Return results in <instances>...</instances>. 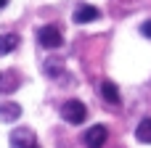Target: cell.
I'll return each instance as SVG.
<instances>
[{"label": "cell", "mask_w": 151, "mask_h": 148, "mask_svg": "<svg viewBox=\"0 0 151 148\" xmlns=\"http://www.w3.org/2000/svg\"><path fill=\"white\" fill-rule=\"evenodd\" d=\"M61 117H64L69 124H82V122L88 119V109H85L82 101H66V103L61 106Z\"/></svg>", "instance_id": "cell-1"}, {"label": "cell", "mask_w": 151, "mask_h": 148, "mask_svg": "<svg viewBox=\"0 0 151 148\" xmlns=\"http://www.w3.org/2000/svg\"><path fill=\"white\" fill-rule=\"evenodd\" d=\"M37 40H40L42 48L53 50V48H58V45L64 42V34H61V29H58L56 24H48V26H42V29L37 32Z\"/></svg>", "instance_id": "cell-2"}, {"label": "cell", "mask_w": 151, "mask_h": 148, "mask_svg": "<svg viewBox=\"0 0 151 148\" xmlns=\"http://www.w3.org/2000/svg\"><path fill=\"white\" fill-rule=\"evenodd\" d=\"M106 138H109V130H106L104 124H93V127L85 132V146L88 148H104Z\"/></svg>", "instance_id": "cell-3"}, {"label": "cell", "mask_w": 151, "mask_h": 148, "mask_svg": "<svg viewBox=\"0 0 151 148\" xmlns=\"http://www.w3.org/2000/svg\"><path fill=\"white\" fill-rule=\"evenodd\" d=\"M11 148H35V132L32 130H13L11 132Z\"/></svg>", "instance_id": "cell-4"}, {"label": "cell", "mask_w": 151, "mask_h": 148, "mask_svg": "<svg viewBox=\"0 0 151 148\" xmlns=\"http://www.w3.org/2000/svg\"><path fill=\"white\" fill-rule=\"evenodd\" d=\"M101 16V11L96 8V5H80L77 11H74V24H90V21H96Z\"/></svg>", "instance_id": "cell-5"}, {"label": "cell", "mask_w": 151, "mask_h": 148, "mask_svg": "<svg viewBox=\"0 0 151 148\" xmlns=\"http://www.w3.org/2000/svg\"><path fill=\"white\" fill-rule=\"evenodd\" d=\"M21 117V106L13 101H0V122H16Z\"/></svg>", "instance_id": "cell-6"}, {"label": "cell", "mask_w": 151, "mask_h": 148, "mask_svg": "<svg viewBox=\"0 0 151 148\" xmlns=\"http://www.w3.org/2000/svg\"><path fill=\"white\" fill-rule=\"evenodd\" d=\"M19 82H21V79H19V74H16L13 69L0 71V93H5V95H8V93H13V90L19 87Z\"/></svg>", "instance_id": "cell-7"}, {"label": "cell", "mask_w": 151, "mask_h": 148, "mask_svg": "<svg viewBox=\"0 0 151 148\" xmlns=\"http://www.w3.org/2000/svg\"><path fill=\"white\" fill-rule=\"evenodd\" d=\"M101 95H104V101H109L111 106H117V103H119V87H117L114 82H109V79H104V82H101Z\"/></svg>", "instance_id": "cell-8"}, {"label": "cell", "mask_w": 151, "mask_h": 148, "mask_svg": "<svg viewBox=\"0 0 151 148\" xmlns=\"http://www.w3.org/2000/svg\"><path fill=\"white\" fill-rule=\"evenodd\" d=\"M19 37L16 34H0V56H8L11 50H16Z\"/></svg>", "instance_id": "cell-9"}, {"label": "cell", "mask_w": 151, "mask_h": 148, "mask_svg": "<svg viewBox=\"0 0 151 148\" xmlns=\"http://www.w3.org/2000/svg\"><path fill=\"white\" fill-rule=\"evenodd\" d=\"M135 138H138L141 143H151V117L143 119V122L135 127Z\"/></svg>", "instance_id": "cell-10"}, {"label": "cell", "mask_w": 151, "mask_h": 148, "mask_svg": "<svg viewBox=\"0 0 151 148\" xmlns=\"http://www.w3.org/2000/svg\"><path fill=\"white\" fill-rule=\"evenodd\" d=\"M45 69H48V74H50V77H56V74H58V61H53V58H50V61L45 64Z\"/></svg>", "instance_id": "cell-11"}, {"label": "cell", "mask_w": 151, "mask_h": 148, "mask_svg": "<svg viewBox=\"0 0 151 148\" xmlns=\"http://www.w3.org/2000/svg\"><path fill=\"white\" fill-rule=\"evenodd\" d=\"M141 34H143V37H149V40H151V19L146 21V24H143V26H141Z\"/></svg>", "instance_id": "cell-12"}, {"label": "cell", "mask_w": 151, "mask_h": 148, "mask_svg": "<svg viewBox=\"0 0 151 148\" xmlns=\"http://www.w3.org/2000/svg\"><path fill=\"white\" fill-rule=\"evenodd\" d=\"M5 3H8V0H0V8H5Z\"/></svg>", "instance_id": "cell-13"}, {"label": "cell", "mask_w": 151, "mask_h": 148, "mask_svg": "<svg viewBox=\"0 0 151 148\" xmlns=\"http://www.w3.org/2000/svg\"><path fill=\"white\" fill-rule=\"evenodd\" d=\"M35 148H37V146H35Z\"/></svg>", "instance_id": "cell-14"}]
</instances>
